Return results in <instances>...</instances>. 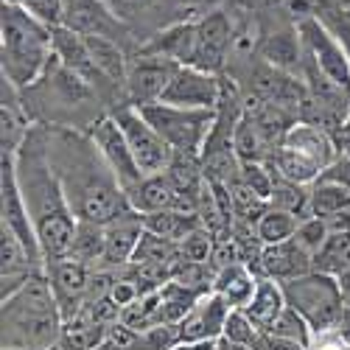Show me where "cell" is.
I'll return each instance as SVG.
<instances>
[{"label":"cell","mask_w":350,"mask_h":350,"mask_svg":"<svg viewBox=\"0 0 350 350\" xmlns=\"http://www.w3.org/2000/svg\"><path fill=\"white\" fill-rule=\"evenodd\" d=\"M45 132L51 165L79 221L109 224L124 211H129V199L121 183L115 180L90 135L51 124H45Z\"/></svg>","instance_id":"6da1fadb"},{"label":"cell","mask_w":350,"mask_h":350,"mask_svg":"<svg viewBox=\"0 0 350 350\" xmlns=\"http://www.w3.org/2000/svg\"><path fill=\"white\" fill-rule=\"evenodd\" d=\"M14 171L45 260L68 258L76 241L79 219L51 165L45 124H34L25 135L23 146L14 152Z\"/></svg>","instance_id":"7a4b0ae2"},{"label":"cell","mask_w":350,"mask_h":350,"mask_svg":"<svg viewBox=\"0 0 350 350\" xmlns=\"http://www.w3.org/2000/svg\"><path fill=\"white\" fill-rule=\"evenodd\" d=\"M65 317L45 269L28 278L14 295L0 300V347L3 350H56Z\"/></svg>","instance_id":"3957f363"},{"label":"cell","mask_w":350,"mask_h":350,"mask_svg":"<svg viewBox=\"0 0 350 350\" xmlns=\"http://www.w3.org/2000/svg\"><path fill=\"white\" fill-rule=\"evenodd\" d=\"M53 62V28L20 6L0 9V70L20 93L34 87Z\"/></svg>","instance_id":"277c9868"},{"label":"cell","mask_w":350,"mask_h":350,"mask_svg":"<svg viewBox=\"0 0 350 350\" xmlns=\"http://www.w3.org/2000/svg\"><path fill=\"white\" fill-rule=\"evenodd\" d=\"M280 286H283L286 303L311 325L314 336L336 334L339 317L345 308V295L336 278L323 275V272H308L303 278L286 280Z\"/></svg>","instance_id":"5b68a950"},{"label":"cell","mask_w":350,"mask_h":350,"mask_svg":"<svg viewBox=\"0 0 350 350\" xmlns=\"http://www.w3.org/2000/svg\"><path fill=\"white\" fill-rule=\"evenodd\" d=\"M154 132L171 146L174 154L199 157L216 124V109H183L163 101L137 107Z\"/></svg>","instance_id":"8992f818"},{"label":"cell","mask_w":350,"mask_h":350,"mask_svg":"<svg viewBox=\"0 0 350 350\" xmlns=\"http://www.w3.org/2000/svg\"><path fill=\"white\" fill-rule=\"evenodd\" d=\"M297 37L303 45V59L314 65L328 81H334L339 90L350 93V59L345 48L334 40V34L314 14V3L308 14L297 17Z\"/></svg>","instance_id":"52a82bcc"},{"label":"cell","mask_w":350,"mask_h":350,"mask_svg":"<svg viewBox=\"0 0 350 350\" xmlns=\"http://www.w3.org/2000/svg\"><path fill=\"white\" fill-rule=\"evenodd\" d=\"M109 115L124 129V135L129 140V149H132V154H135V160L143 171V177H154V174H163L171 165V160H174L171 146L154 132V126L143 118L137 107L124 104L118 109H109Z\"/></svg>","instance_id":"ba28073f"},{"label":"cell","mask_w":350,"mask_h":350,"mask_svg":"<svg viewBox=\"0 0 350 350\" xmlns=\"http://www.w3.org/2000/svg\"><path fill=\"white\" fill-rule=\"evenodd\" d=\"M0 227L9 230L12 236H17L34 258L45 260L40 239H37V230H34L31 216H28V208L23 202V191H20V183H17L12 152H0Z\"/></svg>","instance_id":"9c48e42d"},{"label":"cell","mask_w":350,"mask_h":350,"mask_svg":"<svg viewBox=\"0 0 350 350\" xmlns=\"http://www.w3.org/2000/svg\"><path fill=\"white\" fill-rule=\"evenodd\" d=\"M87 135H90V140L96 143V149L101 152V157L107 160L109 171L115 174V180L121 183L124 193H129L135 185H140L146 177L143 171L129 149V140L124 135V129L118 126V121L112 118V115H98V118L87 126Z\"/></svg>","instance_id":"30bf717a"},{"label":"cell","mask_w":350,"mask_h":350,"mask_svg":"<svg viewBox=\"0 0 350 350\" xmlns=\"http://www.w3.org/2000/svg\"><path fill=\"white\" fill-rule=\"evenodd\" d=\"M183 65L165 59L157 53H143L137 51L135 56H129V70H126V104L132 107H146L163 98L165 87L171 84L174 73Z\"/></svg>","instance_id":"8fae6325"},{"label":"cell","mask_w":350,"mask_h":350,"mask_svg":"<svg viewBox=\"0 0 350 350\" xmlns=\"http://www.w3.org/2000/svg\"><path fill=\"white\" fill-rule=\"evenodd\" d=\"M62 28L79 37H104L118 45H124L132 37L129 25L104 0H65Z\"/></svg>","instance_id":"7c38bea8"},{"label":"cell","mask_w":350,"mask_h":350,"mask_svg":"<svg viewBox=\"0 0 350 350\" xmlns=\"http://www.w3.org/2000/svg\"><path fill=\"white\" fill-rule=\"evenodd\" d=\"M93 267L81 264L76 258H53V260H45V275H48V283L56 295V303L62 308V317L65 323L73 319L84 303H87V291H90V280H93Z\"/></svg>","instance_id":"4fadbf2b"},{"label":"cell","mask_w":350,"mask_h":350,"mask_svg":"<svg viewBox=\"0 0 350 350\" xmlns=\"http://www.w3.org/2000/svg\"><path fill=\"white\" fill-rule=\"evenodd\" d=\"M224 79L216 73H205L199 68H180L163 93V104L183 109H216L221 101Z\"/></svg>","instance_id":"5bb4252c"},{"label":"cell","mask_w":350,"mask_h":350,"mask_svg":"<svg viewBox=\"0 0 350 350\" xmlns=\"http://www.w3.org/2000/svg\"><path fill=\"white\" fill-rule=\"evenodd\" d=\"M236 42V31L224 12H211L196 20V48L191 68H199L205 73H221L230 48Z\"/></svg>","instance_id":"9a60e30c"},{"label":"cell","mask_w":350,"mask_h":350,"mask_svg":"<svg viewBox=\"0 0 350 350\" xmlns=\"http://www.w3.org/2000/svg\"><path fill=\"white\" fill-rule=\"evenodd\" d=\"M252 272L258 278H269V280L286 283V280H295V278H303V275L314 272V255L306 252L295 239H288L283 244L260 247Z\"/></svg>","instance_id":"2e32d148"},{"label":"cell","mask_w":350,"mask_h":350,"mask_svg":"<svg viewBox=\"0 0 350 350\" xmlns=\"http://www.w3.org/2000/svg\"><path fill=\"white\" fill-rule=\"evenodd\" d=\"M230 314L232 306L224 297H219L216 291L202 295L193 311L180 323V342H219L224 336Z\"/></svg>","instance_id":"e0dca14e"},{"label":"cell","mask_w":350,"mask_h":350,"mask_svg":"<svg viewBox=\"0 0 350 350\" xmlns=\"http://www.w3.org/2000/svg\"><path fill=\"white\" fill-rule=\"evenodd\" d=\"M143 216L137 211H124L118 219L104 224V269H124L135 258V250L143 239Z\"/></svg>","instance_id":"ac0fdd59"},{"label":"cell","mask_w":350,"mask_h":350,"mask_svg":"<svg viewBox=\"0 0 350 350\" xmlns=\"http://www.w3.org/2000/svg\"><path fill=\"white\" fill-rule=\"evenodd\" d=\"M280 146H283V149H288V152H297V154L308 157L311 163H317L323 171L339 157L336 137L328 129L317 126L311 121H297L295 126L286 132V137H283Z\"/></svg>","instance_id":"d6986e66"},{"label":"cell","mask_w":350,"mask_h":350,"mask_svg":"<svg viewBox=\"0 0 350 350\" xmlns=\"http://www.w3.org/2000/svg\"><path fill=\"white\" fill-rule=\"evenodd\" d=\"M193 48H196V20L193 23H174V25L163 28L157 37H152L149 42L140 45L137 51L157 53V56H165V59L177 62V65L191 68Z\"/></svg>","instance_id":"ffe728a7"},{"label":"cell","mask_w":350,"mask_h":350,"mask_svg":"<svg viewBox=\"0 0 350 350\" xmlns=\"http://www.w3.org/2000/svg\"><path fill=\"white\" fill-rule=\"evenodd\" d=\"M126 199H129V208L137 211L140 216L160 213V211H185L177 191L171 185V180L165 177V171L154 174V177H146L140 185H135L126 193Z\"/></svg>","instance_id":"44dd1931"},{"label":"cell","mask_w":350,"mask_h":350,"mask_svg":"<svg viewBox=\"0 0 350 350\" xmlns=\"http://www.w3.org/2000/svg\"><path fill=\"white\" fill-rule=\"evenodd\" d=\"M286 295H283V286L278 280H269V278H258V286H255V295L252 300L247 303V308H241L258 331L269 334L272 325L280 319V314L286 311Z\"/></svg>","instance_id":"7402d4cb"},{"label":"cell","mask_w":350,"mask_h":350,"mask_svg":"<svg viewBox=\"0 0 350 350\" xmlns=\"http://www.w3.org/2000/svg\"><path fill=\"white\" fill-rule=\"evenodd\" d=\"M255 286H258V275L247 264H230L219 269L213 280V291L219 297H224L232 308H247V303L255 295Z\"/></svg>","instance_id":"603a6c76"},{"label":"cell","mask_w":350,"mask_h":350,"mask_svg":"<svg viewBox=\"0 0 350 350\" xmlns=\"http://www.w3.org/2000/svg\"><path fill=\"white\" fill-rule=\"evenodd\" d=\"M143 227L149 232H154V236L180 247L188 236H193L196 230H202V219L191 211H160V213H146Z\"/></svg>","instance_id":"cb8c5ba5"},{"label":"cell","mask_w":350,"mask_h":350,"mask_svg":"<svg viewBox=\"0 0 350 350\" xmlns=\"http://www.w3.org/2000/svg\"><path fill=\"white\" fill-rule=\"evenodd\" d=\"M232 146H236V157L241 165H250V163H269L272 154H275V146L264 137V132L258 129V124L247 115H241V121L236 126V137H232Z\"/></svg>","instance_id":"d4e9b609"},{"label":"cell","mask_w":350,"mask_h":350,"mask_svg":"<svg viewBox=\"0 0 350 350\" xmlns=\"http://www.w3.org/2000/svg\"><path fill=\"white\" fill-rule=\"evenodd\" d=\"M308 211L317 219H334L350 211V191L328 180H317L308 193Z\"/></svg>","instance_id":"484cf974"},{"label":"cell","mask_w":350,"mask_h":350,"mask_svg":"<svg viewBox=\"0 0 350 350\" xmlns=\"http://www.w3.org/2000/svg\"><path fill=\"white\" fill-rule=\"evenodd\" d=\"M303 219H297L295 213H286L269 205V211L258 219L255 224V241L260 247H272V244H283L288 239L297 236V227Z\"/></svg>","instance_id":"4316f807"},{"label":"cell","mask_w":350,"mask_h":350,"mask_svg":"<svg viewBox=\"0 0 350 350\" xmlns=\"http://www.w3.org/2000/svg\"><path fill=\"white\" fill-rule=\"evenodd\" d=\"M350 269V232H331L314 255V272L339 278Z\"/></svg>","instance_id":"83f0119b"},{"label":"cell","mask_w":350,"mask_h":350,"mask_svg":"<svg viewBox=\"0 0 350 350\" xmlns=\"http://www.w3.org/2000/svg\"><path fill=\"white\" fill-rule=\"evenodd\" d=\"M70 258L81 260L87 267H101L104 260V224H93V221H79L76 227V241L70 250Z\"/></svg>","instance_id":"f1b7e54d"},{"label":"cell","mask_w":350,"mask_h":350,"mask_svg":"<svg viewBox=\"0 0 350 350\" xmlns=\"http://www.w3.org/2000/svg\"><path fill=\"white\" fill-rule=\"evenodd\" d=\"M308 193H311V188L297 185V183H288V180H283L280 174L275 171V188H272L269 205L278 208V211H286V213H295L297 219H308L311 216V211H308Z\"/></svg>","instance_id":"f546056e"},{"label":"cell","mask_w":350,"mask_h":350,"mask_svg":"<svg viewBox=\"0 0 350 350\" xmlns=\"http://www.w3.org/2000/svg\"><path fill=\"white\" fill-rule=\"evenodd\" d=\"M314 14L334 34V40L345 48L350 59V6L334 3V0H314Z\"/></svg>","instance_id":"4dcf8cb0"},{"label":"cell","mask_w":350,"mask_h":350,"mask_svg":"<svg viewBox=\"0 0 350 350\" xmlns=\"http://www.w3.org/2000/svg\"><path fill=\"white\" fill-rule=\"evenodd\" d=\"M260 336H264V331H258L252 325V319L241 308H232V314L227 317V325H224V336L221 339H227L232 345H241L247 350H255Z\"/></svg>","instance_id":"1f68e13d"},{"label":"cell","mask_w":350,"mask_h":350,"mask_svg":"<svg viewBox=\"0 0 350 350\" xmlns=\"http://www.w3.org/2000/svg\"><path fill=\"white\" fill-rule=\"evenodd\" d=\"M269 334L283 336V339H291V342H297V345H303V347H311V342H314V331H311V325H308L306 319H303L295 308H291V306H286V311L280 314V319L272 325Z\"/></svg>","instance_id":"d6a6232c"},{"label":"cell","mask_w":350,"mask_h":350,"mask_svg":"<svg viewBox=\"0 0 350 350\" xmlns=\"http://www.w3.org/2000/svg\"><path fill=\"white\" fill-rule=\"evenodd\" d=\"M104 3L126 25H132V23H140L143 17H152L165 0H104Z\"/></svg>","instance_id":"836d02e7"},{"label":"cell","mask_w":350,"mask_h":350,"mask_svg":"<svg viewBox=\"0 0 350 350\" xmlns=\"http://www.w3.org/2000/svg\"><path fill=\"white\" fill-rule=\"evenodd\" d=\"M180 258L191 260V264H211V258H213V236L205 227L196 230L193 236H188L180 244Z\"/></svg>","instance_id":"e575fe53"},{"label":"cell","mask_w":350,"mask_h":350,"mask_svg":"<svg viewBox=\"0 0 350 350\" xmlns=\"http://www.w3.org/2000/svg\"><path fill=\"white\" fill-rule=\"evenodd\" d=\"M328 236H331L328 221H325V219H317V216H308V219H303V221H300L295 241H297L306 252L317 255V250L325 244V239H328Z\"/></svg>","instance_id":"d590c367"},{"label":"cell","mask_w":350,"mask_h":350,"mask_svg":"<svg viewBox=\"0 0 350 350\" xmlns=\"http://www.w3.org/2000/svg\"><path fill=\"white\" fill-rule=\"evenodd\" d=\"M31 17H37L40 23L59 28L62 25V12H65V0H23V6Z\"/></svg>","instance_id":"8d00e7d4"},{"label":"cell","mask_w":350,"mask_h":350,"mask_svg":"<svg viewBox=\"0 0 350 350\" xmlns=\"http://www.w3.org/2000/svg\"><path fill=\"white\" fill-rule=\"evenodd\" d=\"M319 180H328V183H336V185H342V188H347L350 191V154H345V152H339V157L319 174Z\"/></svg>","instance_id":"74e56055"},{"label":"cell","mask_w":350,"mask_h":350,"mask_svg":"<svg viewBox=\"0 0 350 350\" xmlns=\"http://www.w3.org/2000/svg\"><path fill=\"white\" fill-rule=\"evenodd\" d=\"M255 350H308V347L291 342V339H283V336H275V334H264Z\"/></svg>","instance_id":"f35d334b"},{"label":"cell","mask_w":350,"mask_h":350,"mask_svg":"<svg viewBox=\"0 0 350 350\" xmlns=\"http://www.w3.org/2000/svg\"><path fill=\"white\" fill-rule=\"evenodd\" d=\"M308 350H350V345L339 334H325V336H314Z\"/></svg>","instance_id":"ab89813d"},{"label":"cell","mask_w":350,"mask_h":350,"mask_svg":"<svg viewBox=\"0 0 350 350\" xmlns=\"http://www.w3.org/2000/svg\"><path fill=\"white\" fill-rule=\"evenodd\" d=\"M336 334L350 345V300H345V308H342V317H339V325H336Z\"/></svg>","instance_id":"60d3db41"},{"label":"cell","mask_w":350,"mask_h":350,"mask_svg":"<svg viewBox=\"0 0 350 350\" xmlns=\"http://www.w3.org/2000/svg\"><path fill=\"white\" fill-rule=\"evenodd\" d=\"M219 342H180L174 345L171 350H216Z\"/></svg>","instance_id":"b9f144b4"},{"label":"cell","mask_w":350,"mask_h":350,"mask_svg":"<svg viewBox=\"0 0 350 350\" xmlns=\"http://www.w3.org/2000/svg\"><path fill=\"white\" fill-rule=\"evenodd\" d=\"M3 3H9V6H23V0H3Z\"/></svg>","instance_id":"7bdbcfd3"},{"label":"cell","mask_w":350,"mask_h":350,"mask_svg":"<svg viewBox=\"0 0 350 350\" xmlns=\"http://www.w3.org/2000/svg\"><path fill=\"white\" fill-rule=\"evenodd\" d=\"M334 3H342V6H350V0H334Z\"/></svg>","instance_id":"ee69618b"},{"label":"cell","mask_w":350,"mask_h":350,"mask_svg":"<svg viewBox=\"0 0 350 350\" xmlns=\"http://www.w3.org/2000/svg\"><path fill=\"white\" fill-rule=\"evenodd\" d=\"M185 3H191V0H185Z\"/></svg>","instance_id":"f6af8a7d"},{"label":"cell","mask_w":350,"mask_h":350,"mask_svg":"<svg viewBox=\"0 0 350 350\" xmlns=\"http://www.w3.org/2000/svg\"><path fill=\"white\" fill-rule=\"evenodd\" d=\"M347 213H350V211H347Z\"/></svg>","instance_id":"bcb514c9"}]
</instances>
